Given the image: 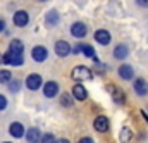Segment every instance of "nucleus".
Segmentation results:
<instances>
[{
    "label": "nucleus",
    "mask_w": 148,
    "mask_h": 143,
    "mask_svg": "<svg viewBox=\"0 0 148 143\" xmlns=\"http://www.w3.org/2000/svg\"><path fill=\"white\" fill-rule=\"evenodd\" d=\"M71 76H73L74 81H77V83L93 79V72H91V69H88L86 66H76L73 69V72H71Z\"/></svg>",
    "instance_id": "obj_1"
},
{
    "label": "nucleus",
    "mask_w": 148,
    "mask_h": 143,
    "mask_svg": "<svg viewBox=\"0 0 148 143\" xmlns=\"http://www.w3.org/2000/svg\"><path fill=\"white\" fill-rule=\"evenodd\" d=\"M3 62L9 64V66L19 67V66L24 64V54H17V52H10V50H7V54L3 55Z\"/></svg>",
    "instance_id": "obj_2"
},
{
    "label": "nucleus",
    "mask_w": 148,
    "mask_h": 143,
    "mask_svg": "<svg viewBox=\"0 0 148 143\" xmlns=\"http://www.w3.org/2000/svg\"><path fill=\"white\" fill-rule=\"evenodd\" d=\"M107 90L110 91L112 100H114L117 105H124V104H126V93H124L119 86H115V85H109V86H107Z\"/></svg>",
    "instance_id": "obj_3"
},
{
    "label": "nucleus",
    "mask_w": 148,
    "mask_h": 143,
    "mask_svg": "<svg viewBox=\"0 0 148 143\" xmlns=\"http://www.w3.org/2000/svg\"><path fill=\"white\" fill-rule=\"evenodd\" d=\"M31 57H33L35 62H45L47 57H48V50H47V47H43V45H36V47H33V50H31Z\"/></svg>",
    "instance_id": "obj_4"
},
{
    "label": "nucleus",
    "mask_w": 148,
    "mask_h": 143,
    "mask_svg": "<svg viewBox=\"0 0 148 143\" xmlns=\"http://www.w3.org/2000/svg\"><path fill=\"white\" fill-rule=\"evenodd\" d=\"M59 23H60V14H59V10L50 9V10L45 14V24H47V28H55Z\"/></svg>",
    "instance_id": "obj_5"
},
{
    "label": "nucleus",
    "mask_w": 148,
    "mask_h": 143,
    "mask_svg": "<svg viewBox=\"0 0 148 143\" xmlns=\"http://www.w3.org/2000/svg\"><path fill=\"white\" fill-rule=\"evenodd\" d=\"M43 85V78L36 74V72H33V74H29L28 78H26V88L28 90H40V86Z\"/></svg>",
    "instance_id": "obj_6"
},
{
    "label": "nucleus",
    "mask_w": 148,
    "mask_h": 143,
    "mask_svg": "<svg viewBox=\"0 0 148 143\" xmlns=\"http://www.w3.org/2000/svg\"><path fill=\"white\" fill-rule=\"evenodd\" d=\"M14 24L17 28H26L29 24V14L26 10H16V14H14Z\"/></svg>",
    "instance_id": "obj_7"
},
{
    "label": "nucleus",
    "mask_w": 148,
    "mask_h": 143,
    "mask_svg": "<svg viewBox=\"0 0 148 143\" xmlns=\"http://www.w3.org/2000/svg\"><path fill=\"white\" fill-rule=\"evenodd\" d=\"M55 54L59 57H67L69 54H73V47L66 41V40H59L55 43Z\"/></svg>",
    "instance_id": "obj_8"
},
{
    "label": "nucleus",
    "mask_w": 148,
    "mask_h": 143,
    "mask_svg": "<svg viewBox=\"0 0 148 143\" xmlns=\"http://www.w3.org/2000/svg\"><path fill=\"white\" fill-rule=\"evenodd\" d=\"M43 95L47 98H53L59 95V83L57 81H48L43 85Z\"/></svg>",
    "instance_id": "obj_9"
},
{
    "label": "nucleus",
    "mask_w": 148,
    "mask_h": 143,
    "mask_svg": "<svg viewBox=\"0 0 148 143\" xmlns=\"http://www.w3.org/2000/svg\"><path fill=\"white\" fill-rule=\"evenodd\" d=\"M93 128H95L98 133H107L109 128H110V122H109V119H107L105 116H98V117H95V121H93Z\"/></svg>",
    "instance_id": "obj_10"
},
{
    "label": "nucleus",
    "mask_w": 148,
    "mask_h": 143,
    "mask_svg": "<svg viewBox=\"0 0 148 143\" xmlns=\"http://www.w3.org/2000/svg\"><path fill=\"white\" fill-rule=\"evenodd\" d=\"M117 74H119L121 79H124V81H131V79L134 78V69H133V66H129V64H122V66H119Z\"/></svg>",
    "instance_id": "obj_11"
},
{
    "label": "nucleus",
    "mask_w": 148,
    "mask_h": 143,
    "mask_svg": "<svg viewBox=\"0 0 148 143\" xmlns=\"http://www.w3.org/2000/svg\"><path fill=\"white\" fill-rule=\"evenodd\" d=\"M73 97H74V100H79V102H84L86 98H88V90L81 85V83H76L73 86Z\"/></svg>",
    "instance_id": "obj_12"
},
{
    "label": "nucleus",
    "mask_w": 148,
    "mask_h": 143,
    "mask_svg": "<svg viewBox=\"0 0 148 143\" xmlns=\"http://www.w3.org/2000/svg\"><path fill=\"white\" fill-rule=\"evenodd\" d=\"M133 86H134L136 95H140V97H147V95H148V83H147V79H143V78H136Z\"/></svg>",
    "instance_id": "obj_13"
},
{
    "label": "nucleus",
    "mask_w": 148,
    "mask_h": 143,
    "mask_svg": "<svg viewBox=\"0 0 148 143\" xmlns=\"http://www.w3.org/2000/svg\"><path fill=\"white\" fill-rule=\"evenodd\" d=\"M86 33H88V28H86V24L81 23V21L74 23L73 26H71V35H73L74 38H84Z\"/></svg>",
    "instance_id": "obj_14"
},
{
    "label": "nucleus",
    "mask_w": 148,
    "mask_h": 143,
    "mask_svg": "<svg viewBox=\"0 0 148 143\" xmlns=\"http://www.w3.org/2000/svg\"><path fill=\"white\" fill-rule=\"evenodd\" d=\"M95 41L105 47V45H109L112 41V35L107 30H97V31H95Z\"/></svg>",
    "instance_id": "obj_15"
},
{
    "label": "nucleus",
    "mask_w": 148,
    "mask_h": 143,
    "mask_svg": "<svg viewBox=\"0 0 148 143\" xmlns=\"http://www.w3.org/2000/svg\"><path fill=\"white\" fill-rule=\"evenodd\" d=\"M9 135L14 136V138H23L26 133H24V126L21 122H12L9 126Z\"/></svg>",
    "instance_id": "obj_16"
},
{
    "label": "nucleus",
    "mask_w": 148,
    "mask_h": 143,
    "mask_svg": "<svg viewBox=\"0 0 148 143\" xmlns=\"http://www.w3.org/2000/svg\"><path fill=\"white\" fill-rule=\"evenodd\" d=\"M41 131H40V128H29L28 131H26V140L29 143H40L41 142Z\"/></svg>",
    "instance_id": "obj_17"
},
{
    "label": "nucleus",
    "mask_w": 148,
    "mask_h": 143,
    "mask_svg": "<svg viewBox=\"0 0 148 143\" xmlns=\"http://www.w3.org/2000/svg\"><path fill=\"white\" fill-rule=\"evenodd\" d=\"M127 55H129V48H127V45L119 43V45L114 48V57H115L117 60H124Z\"/></svg>",
    "instance_id": "obj_18"
},
{
    "label": "nucleus",
    "mask_w": 148,
    "mask_h": 143,
    "mask_svg": "<svg viewBox=\"0 0 148 143\" xmlns=\"http://www.w3.org/2000/svg\"><path fill=\"white\" fill-rule=\"evenodd\" d=\"M79 47H81V54H83V55H86V57L93 59L95 62H98V59H97V54H95V48H93L91 45H86V43H79Z\"/></svg>",
    "instance_id": "obj_19"
},
{
    "label": "nucleus",
    "mask_w": 148,
    "mask_h": 143,
    "mask_svg": "<svg viewBox=\"0 0 148 143\" xmlns=\"http://www.w3.org/2000/svg\"><path fill=\"white\" fill-rule=\"evenodd\" d=\"M133 140V131L129 128H122L121 133H119V142L121 143H129Z\"/></svg>",
    "instance_id": "obj_20"
},
{
    "label": "nucleus",
    "mask_w": 148,
    "mask_h": 143,
    "mask_svg": "<svg viewBox=\"0 0 148 143\" xmlns=\"http://www.w3.org/2000/svg\"><path fill=\"white\" fill-rule=\"evenodd\" d=\"M60 105L62 107H73L74 105V97H73V93H62L60 95Z\"/></svg>",
    "instance_id": "obj_21"
},
{
    "label": "nucleus",
    "mask_w": 148,
    "mask_h": 143,
    "mask_svg": "<svg viewBox=\"0 0 148 143\" xmlns=\"http://www.w3.org/2000/svg\"><path fill=\"white\" fill-rule=\"evenodd\" d=\"M9 50H10V52L23 54V52H24V45H23V41H21V40H12V41L9 43Z\"/></svg>",
    "instance_id": "obj_22"
},
{
    "label": "nucleus",
    "mask_w": 148,
    "mask_h": 143,
    "mask_svg": "<svg viewBox=\"0 0 148 143\" xmlns=\"http://www.w3.org/2000/svg\"><path fill=\"white\" fill-rule=\"evenodd\" d=\"M12 79H14V78H12L10 71H7V69H0V83H2V85H9Z\"/></svg>",
    "instance_id": "obj_23"
},
{
    "label": "nucleus",
    "mask_w": 148,
    "mask_h": 143,
    "mask_svg": "<svg viewBox=\"0 0 148 143\" xmlns=\"http://www.w3.org/2000/svg\"><path fill=\"white\" fill-rule=\"evenodd\" d=\"M7 86H9V91H10V93H17L19 88H21V83H19V79H12Z\"/></svg>",
    "instance_id": "obj_24"
},
{
    "label": "nucleus",
    "mask_w": 148,
    "mask_h": 143,
    "mask_svg": "<svg viewBox=\"0 0 148 143\" xmlns=\"http://www.w3.org/2000/svg\"><path fill=\"white\" fill-rule=\"evenodd\" d=\"M40 143H57V140H55V136H53L52 133H45V135L41 136V142Z\"/></svg>",
    "instance_id": "obj_25"
},
{
    "label": "nucleus",
    "mask_w": 148,
    "mask_h": 143,
    "mask_svg": "<svg viewBox=\"0 0 148 143\" xmlns=\"http://www.w3.org/2000/svg\"><path fill=\"white\" fill-rule=\"evenodd\" d=\"M5 109H7V98L0 95V110H5Z\"/></svg>",
    "instance_id": "obj_26"
},
{
    "label": "nucleus",
    "mask_w": 148,
    "mask_h": 143,
    "mask_svg": "<svg viewBox=\"0 0 148 143\" xmlns=\"http://www.w3.org/2000/svg\"><path fill=\"white\" fill-rule=\"evenodd\" d=\"M77 143H95V142H93V138H90V136H83Z\"/></svg>",
    "instance_id": "obj_27"
},
{
    "label": "nucleus",
    "mask_w": 148,
    "mask_h": 143,
    "mask_svg": "<svg viewBox=\"0 0 148 143\" xmlns=\"http://www.w3.org/2000/svg\"><path fill=\"white\" fill-rule=\"evenodd\" d=\"M136 3L140 7H148V0H136Z\"/></svg>",
    "instance_id": "obj_28"
},
{
    "label": "nucleus",
    "mask_w": 148,
    "mask_h": 143,
    "mask_svg": "<svg viewBox=\"0 0 148 143\" xmlns=\"http://www.w3.org/2000/svg\"><path fill=\"white\" fill-rule=\"evenodd\" d=\"M2 31H5V21L3 19H0V33Z\"/></svg>",
    "instance_id": "obj_29"
},
{
    "label": "nucleus",
    "mask_w": 148,
    "mask_h": 143,
    "mask_svg": "<svg viewBox=\"0 0 148 143\" xmlns=\"http://www.w3.org/2000/svg\"><path fill=\"white\" fill-rule=\"evenodd\" d=\"M73 54H81V47H79V45H76L73 48Z\"/></svg>",
    "instance_id": "obj_30"
},
{
    "label": "nucleus",
    "mask_w": 148,
    "mask_h": 143,
    "mask_svg": "<svg viewBox=\"0 0 148 143\" xmlns=\"http://www.w3.org/2000/svg\"><path fill=\"white\" fill-rule=\"evenodd\" d=\"M141 116H143V119H145V121L148 122V114L145 112V110H141Z\"/></svg>",
    "instance_id": "obj_31"
},
{
    "label": "nucleus",
    "mask_w": 148,
    "mask_h": 143,
    "mask_svg": "<svg viewBox=\"0 0 148 143\" xmlns=\"http://www.w3.org/2000/svg\"><path fill=\"white\" fill-rule=\"evenodd\" d=\"M57 143H71L69 140H66V138H62V140H57Z\"/></svg>",
    "instance_id": "obj_32"
},
{
    "label": "nucleus",
    "mask_w": 148,
    "mask_h": 143,
    "mask_svg": "<svg viewBox=\"0 0 148 143\" xmlns=\"http://www.w3.org/2000/svg\"><path fill=\"white\" fill-rule=\"evenodd\" d=\"M2 62H3V57H2V55H0V64H2Z\"/></svg>",
    "instance_id": "obj_33"
},
{
    "label": "nucleus",
    "mask_w": 148,
    "mask_h": 143,
    "mask_svg": "<svg viewBox=\"0 0 148 143\" xmlns=\"http://www.w3.org/2000/svg\"><path fill=\"white\" fill-rule=\"evenodd\" d=\"M40 2H47V0H40Z\"/></svg>",
    "instance_id": "obj_34"
},
{
    "label": "nucleus",
    "mask_w": 148,
    "mask_h": 143,
    "mask_svg": "<svg viewBox=\"0 0 148 143\" xmlns=\"http://www.w3.org/2000/svg\"><path fill=\"white\" fill-rule=\"evenodd\" d=\"M3 143H10V142H3Z\"/></svg>",
    "instance_id": "obj_35"
}]
</instances>
